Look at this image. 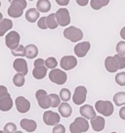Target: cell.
Segmentation results:
<instances>
[{
	"label": "cell",
	"mask_w": 125,
	"mask_h": 133,
	"mask_svg": "<svg viewBox=\"0 0 125 133\" xmlns=\"http://www.w3.org/2000/svg\"><path fill=\"white\" fill-rule=\"evenodd\" d=\"M34 66H39V65H44V60L43 59H37V60H35V62L33 63Z\"/></svg>",
	"instance_id": "obj_42"
},
{
	"label": "cell",
	"mask_w": 125,
	"mask_h": 133,
	"mask_svg": "<svg viewBox=\"0 0 125 133\" xmlns=\"http://www.w3.org/2000/svg\"><path fill=\"white\" fill-rule=\"evenodd\" d=\"M115 60H116L117 64H118V69L119 70H122V69H124L125 68V57L123 56H120V55H115V56H113Z\"/></svg>",
	"instance_id": "obj_37"
},
{
	"label": "cell",
	"mask_w": 125,
	"mask_h": 133,
	"mask_svg": "<svg viewBox=\"0 0 125 133\" xmlns=\"http://www.w3.org/2000/svg\"><path fill=\"white\" fill-rule=\"evenodd\" d=\"M116 52L118 55L125 57V41H119L117 43Z\"/></svg>",
	"instance_id": "obj_36"
},
{
	"label": "cell",
	"mask_w": 125,
	"mask_h": 133,
	"mask_svg": "<svg viewBox=\"0 0 125 133\" xmlns=\"http://www.w3.org/2000/svg\"><path fill=\"white\" fill-rule=\"evenodd\" d=\"M59 112L63 117H70L72 112V109L67 103L63 102L62 104H60L59 106Z\"/></svg>",
	"instance_id": "obj_22"
},
{
	"label": "cell",
	"mask_w": 125,
	"mask_h": 133,
	"mask_svg": "<svg viewBox=\"0 0 125 133\" xmlns=\"http://www.w3.org/2000/svg\"><path fill=\"white\" fill-rule=\"evenodd\" d=\"M15 133H23V132H22V131H16Z\"/></svg>",
	"instance_id": "obj_47"
},
{
	"label": "cell",
	"mask_w": 125,
	"mask_h": 133,
	"mask_svg": "<svg viewBox=\"0 0 125 133\" xmlns=\"http://www.w3.org/2000/svg\"><path fill=\"white\" fill-rule=\"evenodd\" d=\"M0 6H1V2H0Z\"/></svg>",
	"instance_id": "obj_49"
},
{
	"label": "cell",
	"mask_w": 125,
	"mask_h": 133,
	"mask_svg": "<svg viewBox=\"0 0 125 133\" xmlns=\"http://www.w3.org/2000/svg\"><path fill=\"white\" fill-rule=\"evenodd\" d=\"M0 133H5L4 131H2V130H0Z\"/></svg>",
	"instance_id": "obj_48"
},
{
	"label": "cell",
	"mask_w": 125,
	"mask_h": 133,
	"mask_svg": "<svg viewBox=\"0 0 125 133\" xmlns=\"http://www.w3.org/2000/svg\"><path fill=\"white\" fill-rule=\"evenodd\" d=\"M89 50H90V42L89 41L80 42L77 45L74 46V53L78 58L85 57Z\"/></svg>",
	"instance_id": "obj_14"
},
{
	"label": "cell",
	"mask_w": 125,
	"mask_h": 133,
	"mask_svg": "<svg viewBox=\"0 0 125 133\" xmlns=\"http://www.w3.org/2000/svg\"><path fill=\"white\" fill-rule=\"evenodd\" d=\"M44 66H46V69H52V70H54V69H56V66H58V62L53 57H49V58H47L44 61Z\"/></svg>",
	"instance_id": "obj_29"
},
{
	"label": "cell",
	"mask_w": 125,
	"mask_h": 133,
	"mask_svg": "<svg viewBox=\"0 0 125 133\" xmlns=\"http://www.w3.org/2000/svg\"><path fill=\"white\" fill-rule=\"evenodd\" d=\"M2 20H3V16H2V14L0 13V22L2 21Z\"/></svg>",
	"instance_id": "obj_46"
},
{
	"label": "cell",
	"mask_w": 125,
	"mask_h": 133,
	"mask_svg": "<svg viewBox=\"0 0 125 133\" xmlns=\"http://www.w3.org/2000/svg\"><path fill=\"white\" fill-rule=\"evenodd\" d=\"M71 91L67 89V88H63L62 90L60 91V99L63 100V102H66L67 103L68 100L71 99Z\"/></svg>",
	"instance_id": "obj_32"
},
{
	"label": "cell",
	"mask_w": 125,
	"mask_h": 133,
	"mask_svg": "<svg viewBox=\"0 0 125 133\" xmlns=\"http://www.w3.org/2000/svg\"><path fill=\"white\" fill-rule=\"evenodd\" d=\"M8 89L5 87L4 85H0V98L4 97V96L8 95Z\"/></svg>",
	"instance_id": "obj_40"
},
{
	"label": "cell",
	"mask_w": 125,
	"mask_h": 133,
	"mask_svg": "<svg viewBox=\"0 0 125 133\" xmlns=\"http://www.w3.org/2000/svg\"><path fill=\"white\" fill-rule=\"evenodd\" d=\"M95 109L97 110V112L105 116H112L113 112V105L109 101H97L95 104Z\"/></svg>",
	"instance_id": "obj_3"
},
{
	"label": "cell",
	"mask_w": 125,
	"mask_h": 133,
	"mask_svg": "<svg viewBox=\"0 0 125 133\" xmlns=\"http://www.w3.org/2000/svg\"><path fill=\"white\" fill-rule=\"evenodd\" d=\"M16 107H17V110L21 114H25L29 111L30 109V103L27 99H25V97L23 96H19L16 99Z\"/></svg>",
	"instance_id": "obj_13"
},
{
	"label": "cell",
	"mask_w": 125,
	"mask_h": 133,
	"mask_svg": "<svg viewBox=\"0 0 125 133\" xmlns=\"http://www.w3.org/2000/svg\"><path fill=\"white\" fill-rule=\"evenodd\" d=\"M53 133H66V127L63 124H57L53 128Z\"/></svg>",
	"instance_id": "obj_38"
},
{
	"label": "cell",
	"mask_w": 125,
	"mask_h": 133,
	"mask_svg": "<svg viewBox=\"0 0 125 133\" xmlns=\"http://www.w3.org/2000/svg\"><path fill=\"white\" fill-rule=\"evenodd\" d=\"M120 36H121V38H122V39H125V26H124V28H122V29H121Z\"/></svg>",
	"instance_id": "obj_45"
},
{
	"label": "cell",
	"mask_w": 125,
	"mask_h": 133,
	"mask_svg": "<svg viewBox=\"0 0 125 133\" xmlns=\"http://www.w3.org/2000/svg\"><path fill=\"white\" fill-rule=\"evenodd\" d=\"M56 2H57V4L61 5V6H66L70 3V1L68 0H66V1H61V0H56Z\"/></svg>",
	"instance_id": "obj_44"
},
{
	"label": "cell",
	"mask_w": 125,
	"mask_h": 133,
	"mask_svg": "<svg viewBox=\"0 0 125 133\" xmlns=\"http://www.w3.org/2000/svg\"><path fill=\"white\" fill-rule=\"evenodd\" d=\"M25 76L21 74H17V75L14 76L13 78V82L14 84L17 86V87H22L24 84H25Z\"/></svg>",
	"instance_id": "obj_30"
},
{
	"label": "cell",
	"mask_w": 125,
	"mask_h": 133,
	"mask_svg": "<svg viewBox=\"0 0 125 133\" xmlns=\"http://www.w3.org/2000/svg\"><path fill=\"white\" fill-rule=\"evenodd\" d=\"M87 97V89L84 86H77L75 88L73 96H72V101L75 105H82L85 102Z\"/></svg>",
	"instance_id": "obj_9"
},
{
	"label": "cell",
	"mask_w": 125,
	"mask_h": 133,
	"mask_svg": "<svg viewBox=\"0 0 125 133\" xmlns=\"http://www.w3.org/2000/svg\"><path fill=\"white\" fill-rule=\"evenodd\" d=\"M115 82L120 85V86H125V72L124 71H121L118 72L115 75Z\"/></svg>",
	"instance_id": "obj_34"
},
{
	"label": "cell",
	"mask_w": 125,
	"mask_h": 133,
	"mask_svg": "<svg viewBox=\"0 0 125 133\" xmlns=\"http://www.w3.org/2000/svg\"><path fill=\"white\" fill-rule=\"evenodd\" d=\"M46 25H47V29H57L58 23H57V20H56L55 13L50 14L49 16L46 17Z\"/></svg>",
	"instance_id": "obj_26"
},
{
	"label": "cell",
	"mask_w": 125,
	"mask_h": 133,
	"mask_svg": "<svg viewBox=\"0 0 125 133\" xmlns=\"http://www.w3.org/2000/svg\"><path fill=\"white\" fill-rule=\"evenodd\" d=\"M61 66L65 71H71L77 65V60L73 56H64L61 60Z\"/></svg>",
	"instance_id": "obj_11"
},
{
	"label": "cell",
	"mask_w": 125,
	"mask_h": 133,
	"mask_svg": "<svg viewBox=\"0 0 125 133\" xmlns=\"http://www.w3.org/2000/svg\"><path fill=\"white\" fill-rule=\"evenodd\" d=\"M49 79H50L52 82L56 83L58 85H63L64 83H66L67 79V75L62 70H59V69H54L50 71L49 74Z\"/></svg>",
	"instance_id": "obj_5"
},
{
	"label": "cell",
	"mask_w": 125,
	"mask_h": 133,
	"mask_svg": "<svg viewBox=\"0 0 125 133\" xmlns=\"http://www.w3.org/2000/svg\"><path fill=\"white\" fill-rule=\"evenodd\" d=\"M46 75H47V69L44 65H39V66H34L33 71H32V75L36 79L44 78Z\"/></svg>",
	"instance_id": "obj_20"
},
{
	"label": "cell",
	"mask_w": 125,
	"mask_h": 133,
	"mask_svg": "<svg viewBox=\"0 0 125 133\" xmlns=\"http://www.w3.org/2000/svg\"><path fill=\"white\" fill-rule=\"evenodd\" d=\"M26 7L25 0H13L8 8V15L12 18H20Z\"/></svg>",
	"instance_id": "obj_1"
},
{
	"label": "cell",
	"mask_w": 125,
	"mask_h": 133,
	"mask_svg": "<svg viewBox=\"0 0 125 133\" xmlns=\"http://www.w3.org/2000/svg\"><path fill=\"white\" fill-rule=\"evenodd\" d=\"M38 55L37 47L33 44H29L25 46V57L29 59H33Z\"/></svg>",
	"instance_id": "obj_25"
},
{
	"label": "cell",
	"mask_w": 125,
	"mask_h": 133,
	"mask_svg": "<svg viewBox=\"0 0 125 133\" xmlns=\"http://www.w3.org/2000/svg\"><path fill=\"white\" fill-rule=\"evenodd\" d=\"M13 107V100L10 94L0 98V111L8 112Z\"/></svg>",
	"instance_id": "obj_16"
},
{
	"label": "cell",
	"mask_w": 125,
	"mask_h": 133,
	"mask_svg": "<svg viewBox=\"0 0 125 133\" xmlns=\"http://www.w3.org/2000/svg\"><path fill=\"white\" fill-rule=\"evenodd\" d=\"M105 66L108 72H115L117 70H119L116 60L114 57H112V56L107 57L106 61H105Z\"/></svg>",
	"instance_id": "obj_17"
},
{
	"label": "cell",
	"mask_w": 125,
	"mask_h": 133,
	"mask_svg": "<svg viewBox=\"0 0 125 133\" xmlns=\"http://www.w3.org/2000/svg\"><path fill=\"white\" fill-rule=\"evenodd\" d=\"M64 36L71 42H78L83 37V32L75 26H70L64 30Z\"/></svg>",
	"instance_id": "obj_4"
},
{
	"label": "cell",
	"mask_w": 125,
	"mask_h": 133,
	"mask_svg": "<svg viewBox=\"0 0 125 133\" xmlns=\"http://www.w3.org/2000/svg\"><path fill=\"white\" fill-rule=\"evenodd\" d=\"M105 124H106V121L102 116H96V117L91 119L92 128L94 129L95 131H97V132L102 131L105 128Z\"/></svg>",
	"instance_id": "obj_18"
},
{
	"label": "cell",
	"mask_w": 125,
	"mask_h": 133,
	"mask_svg": "<svg viewBox=\"0 0 125 133\" xmlns=\"http://www.w3.org/2000/svg\"><path fill=\"white\" fill-rule=\"evenodd\" d=\"M20 40H21V36L17 31H10L5 37L6 45L11 50L16 49L20 45Z\"/></svg>",
	"instance_id": "obj_8"
},
{
	"label": "cell",
	"mask_w": 125,
	"mask_h": 133,
	"mask_svg": "<svg viewBox=\"0 0 125 133\" xmlns=\"http://www.w3.org/2000/svg\"><path fill=\"white\" fill-rule=\"evenodd\" d=\"M12 52V55L16 56V57H24L25 56V47L23 45H19L14 50H11Z\"/></svg>",
	"instance_id": "obj_31"
},
{
	"label": "cell",
	"mask_w": 125,
	"mask_h": 133,
	"mask_svg": "<svg viewBox=\"0 0 125 133\" xmlns=\"http://www.w3.org/2000/svg\"><path fill=\"white\" fill-rule=\"evenodd\" d=\"M112 133H116V132H112Z\"/></svg>",
	"instance_id": "obj_50"
},
{
	"label": "cell",
	"mask_w": 125,
	"mask_h": 133,
	"mask_svg": "<svg viewBox=\"0 0 125 133\" xmlns=\"http://www.w3.org/2000/svg\"><path fill=\"white\" fill-rule=\"evenodd\" d=\"M55 16H56L58 25L66 26L68 24H71V16H70V12L67 8H60L56 12Z\"/></svg>",
	"instance_id": "obj_6"
},
{
	"label": "cell",
	"mask_w": 125,
	"mask_h": 133,
	"mask_svg": "<svg viewBox=\"0 0 125 133\" xmlns=\"http://www.w3.org/2000/svg\"><path fill=\"white\" fill-rule=\"evenodd\" d=\"M61 121L59 114L52 111H46L43 114V121L46 125H57Z\"/></svg>",
	"instance_id": "obj_10"
},
{
	"label": "cell",
	"mask_w": 125,
	"mask_h": 133,
	"mask_svg": "<svg viewBox=\"0 0 125 133\" xmlns=\"http://www.w3.org/2000/svg\"><path fill=\"white\" fill-rule=\"evenodd\" d=\"M80 115L85 119H92L96 117V112L91 105H84L79 109Z\"/></svg>",
	"instance_id": "obj_15"
},
{
	"label": "cell",
	"mask_w": 125,
	"mask_h": 133,
	"mask_svg": "<svg viewBox=\"0 0 125 133\" xmlns=\"http://www.w3.org/2000/svg\"><path fill=\"white\" fill-rule=\"evenodd\" d=\"M51 9V2L49 0H38L36 3V10L38 12L47 13Z\"/></svg>",
	"instance_id": "obj_24"
},
{
	"label": "cell",
	"mask_w": 125,
	"mask_h": 133,
	"mask_svg": "<svg viewBox=\"0 0 125 133\" xmlns=\"http://www.w3.org/2000/svg\"><path fill=\"white\" fill-rule=\"evenodd\" d=\"M13 68L18 71V74H21L24 76L27 75L29 72V66H27V63L25 62V60L22 58L16 59L14 63H13Z\"/></svg>",
	"instance_id": "obj_12"
},
{
	"label": "cell",
	"mask_w": 125,
	"mask_h": 133,
	"mask_svg": "<svg viewBox=\"0 0 125 133\" xmlns=\"http://www.w3.org/2000/svg\"><path fill=\"white\" fill-rule=\"evenodd\" d=\"M113 102L117 107L125 105V92H118L113 96Z\"/></svg>",
	"instance_id": "obj_27"
},
{
	"label": "cell",
	"mask_w": 125,
	"mask_h": 133,
	"mask_svg": "<svg viewBox=\"0 0 125 133\" xmlns=\"http://www.w3.org/2000/svg\"><path fill=\"white\" fill-rule=\"evenodd\" d=\"M76 3L80 6H86L88 4V0H76Z\"/></svg>",
	"instance_id": "obj_43"
},
{
	"label": "cell",
	"mask_w": 125,
	"mask_h": 133,
	"mask_svg": "<svg viewBox=\"0 0 125 133\" xmlns=\"http://www.w3.org/2000/svg\"><path fill=\"white\" fill-rule=\"evenodd\" d=\"M21 126L23 129H25L27 132H33L35 129L37 128L36 122L32 119H27V118H23L21 121Z\"/></svg>",
	"instance_id": "obj_19"
},
{
	"label": "cell",
	"mask_w": 125,
	"mask_h": 133,
	"mask_svg": "<svg viewBox=\"0 0 125 133\" xmlns=\"http://www.w3.org/2000/svg\"><path fill=\"white\" fill-rule=\"evenodd\" d=\"M89 129V123L87 119L83 117H76L74 121L70 125L71 133H82L86 132Z\"/></svg>",
	"instance_id": "obj_2"
},
{
	"label": "cell",
	"mask_w": 125,
	"mask_h": 133,
	"mask_svg": "<svg viewBox=\"0 0 125 133\" xmlns=\"http://www.w3.org/2000/svg\"><path fill=\"white\" fill-rule=\"evenodd\" d=\"M35 97H36V100H37L38 105H39L40 108L44 109V110L50 108V98H49V95H47V92L45 90H43V89L37 90L35 93Z\"/></svg>",
	"instance_id": "obj_7"
},
{
	"label": "cell",
	"mask_w": 125,
	"mask_h": 133,
	"mask_svg": "<svg viewBox=\"0 0 125 133\" xmlns=\"http://www.w3.org/2000/svg\"><path fill=\"white\" fill-rule=\"evenodd\" d=\"M17 131V125L13 122H8L4 126V132L5 133H15Z\"/></svg>",
	"instance_id": "obj_35"
},
{
	"label": "cell",
	"mask_w": 125,
	"mask_h": 133,
	"mask_svg": "<svg viewBox=\"0 0 125 133\" xmlns=\"http://www.w3.org/2000/svg\"><path fill=\"white\" fill-rule=\"evenodd\" d=\"M108 2H109L108 0H92L90 2V5L94 10H99L102 7L107 6L108 4Z\"/></svg>",
	"instance_id": "obj_28"
},
{
	"label": "cell",
	"mask_w": 125,
	"mask_h": 133,
	"mask_svg": "<svg viewBox=\"0 0 125 133\" xmlns=\"http://www.w3.org/2000/svg\"><path fill=\"white\" fill-rule=\"evenodd\" d=\"M49 98H50V102H51V106L52 108H57L60 106L61 104V99L57 94H50L49 95Z\"/></svg>",
	"instance_id": "obj_33"
},
{
	"label": "cell",
	"mask_w": 125,
	"mask_h": 133,
	"mask_svg": "<svg viewBox=\"0 0 125 133\" xmlns=\"http://www.w3.org/2000/svg\"><path fill=\"white\" fill-rule=\"evenodd\" d=\"M119 116L123 121H125V107H123V108H121L119 110Z\"/></svg>",
	"instance_id": "obj_41"
},
{
	"label": "cell",
	"mask_w": 125,
	"mask_h": 133,
	"mask_svg": "<svg viewBox=\"0 0 125 133\" xmlns=\"http://www.w3.org/2000/svg\"><path fill=\"white\" fill-rule=\"evenodd\" d=\"M39 12L35 8L29 9L25 13V19L29 23H35L39 19Z\"/></svg>",
	"instance_id": "obj_23"
},
{
	"label": "cell",
	"mask_w": 125,
	"mask_h": 133,
	"mask_svg": "<svg viewBox=\"0 0 125 133\" xmlns=\"http://www.w3.org/2000/svg\"><path fill=\"white\" fill-rule=\"evenodd\" d=\"M37 25L39 29H47V25H46V17H42L39 19V21L37 23Z\"/></svg>",
	"instance_id": "obj_39"
},
{
	"label": "cell",
	"mask_w": 125,
	"mask_h": 133,
	"mask_svg": "<svg viewBox=\"0 0 125 133\" xmlns=\"http://www.w3.org/2000/svg\"><path fill=\"white\" fill-rule=\"evenodd\" d=\"M13 22L9 19H3L0 22V36H3L8 30L12 29Z\"/></svg>",
	"instance_id": "obj_21"
}]
</instances>
